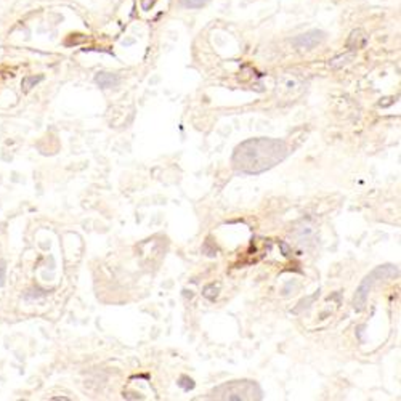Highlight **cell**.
<instances>
[{"label":"cell","instance_id":"cell-9","mask_svg":"<svg viewBox=\"0 0 401 401\" xmlns=\"http://www.w3.org/2000/svg\"><path fill=\"white\" fill-rule=\"evenodd\" d=\"M177 385H178L180 388H183L185 392H189V390H193V388H194V380H193L191 377H188V376H182V377L178 379Z\"/></svg>","mask_w":401,"mask_h":401},{"label":"cell","instance_id":"cell-10","mask_svg":"<svg viewBox=\"0 0 401 401\" xmlns=\"http://www.w3.org/2000/svg\"><path fill=\"white\" fill-rule=\"evenodd\" d=\"M48 292L47 290H42V289H39V287H36V289H31V290H27V292L24 294V298L26 300H34V298H40V297H45Z\"/></svg>","mask_w":401,"mask_h":401},{"label":"cell","instance_id":"cell-4","mask_svg":"<svg viewBox=\"0 0 401 401\" xmlns=\"http://www.w3.org/2000/svg\"><path fill=\"white\" fill-rule=\"evenodd\" d=\"M326 39V32L319 31V29H313V31H308L305 34H300L295 39H292V45L295 48H305V50H312L318 44H321Z\"/></svg>","mask_w":401,"mask_h":401},{"label":"cell","instance_id":"cell-11","mask_svg":"<svg viewBox=\"0 0 401 401\" xmlns=\"http://www.w3.org/2000/svg\"><path fill=\"white\" fill-rule=\"evenodd\" d=\"M209 0H180V4H182L185 8H201L204 7Z\"/></svg>","mask_w":401,"mask_h":401},{"label":"cell","instance_id":"cell-7","mask_svg":"<svg viewBox=\"0 0 401 401\" xmlns=\"http://www.w3.org/2000/svg\"><path fill=\"white\" fill-rule=\"evenodd\" d=\"M353 58H355V53H353V52H348V53H344V55H340V56L332 58V59H330V61H329V66L332 68V69H339V68H342V66L348 64Z\"/></svg>","mask_w":401,"mask_h":401},{"label":"cell","instance_id":"cell-8","mask_svg":"<svg viewBox=\"0 0 401 401\" xmlns=\"http://www.w3.org/2000/svg\"><path fill=\"white\" fill-rule=\"evenodd\" d=\"M42 80H44V76H27V77H24L23 82H21L23 90L24 92H29V90H31L32 87H36L39 82H42Z\"/></svg>","mask_w":401,"mask_h":401},{"label":"cell","instance_id":"cell-12","mask_svg":"<svg viewBox=\"0 0 401 401\" xmlns=\"http://www.w3.org/2000/svg\"><path fill=\"white\" fill-rule=\"evenodd\" d=\"M5 273H7V266L2 262V263H0V287H2L4 283H5Z\"/></svg>","mask_w":401,"mask_h":401},{"label":"cell","instance_id":"cell-1","mask_svg":"<svg viewBox=\"0 0 401 401\" xmlns=\"http://www.w3.org/2000/svg\"><path fill=\"white\" fill-rule=\"evenodd\" d=\"M289 156L286 142L278 138H249L239 143L231 156V164L238 174L260 175L276 167Z\"/></svg>","mask_w":401,"mask_h":401},{"label":"cell","instance_id":"cell-13","mask_svg":"<svg viewBox=\"0 0 401 401\" xmlns=\"http://www.w3.org/2000/svg\"><path fill=\"white\" fill-rule=\"evenodd\" d=\"M52 399H56V401H69V398H66V396H55Z\"/></svg>","mask_w":401,"mask_h":401},{"label":"cell","instance_id":"cell-2","mask_svg":"<svg viewBox=\"0 0 401 401\" xmlns=\"http://www.w3.org/2000/svg\"><path fill=\"white\" fill-rule=\"evenodd\" d=\"M210 398L244 401V399H262V390L252 380H233L218 385Z\"/></svg>","mask_w":401,"mask_h":401},{"label":"cell","instance_id":"cell-3","mask_svg":"<svg viewBox=\"0 0 401 401\" xmlns=\"http://www.w3.org/2000/svg\"><path fill=\"white\" fill-rule=\"evenodd\" d=\"M398 276H399V270L396 265H380V266L374 268L373 272L361 281V284L358 286L355 298H353V308L356 310V312H363L364 307H366L367 295L371 292V289L374 287V284H377L379 281L393 279Z\"/></svg>","mask_w":401,"mask_h":401},{"label":"cell","instance_id":"cell-5","mask_svg":"<svg viewBox=\"0 0 401 401\" xmlns=\"http://www.w3.org/2000/svg\"><path fill=\"white\" fill-rule=\"evenodd\" d=\"M367 42V36L364 31H361V29H355V31L350 34L348 37V48L350 50H358V48H363Z\"/></svg>","mask_w":401,"mask_h":401},{"label":"cell","instance_id":"cell-6","mask_svg":"<svg viewBox=\"0 0 401 401\" xmlns=\"http://www.w3.org/2000/svg\"><path fill=\"white\" fill-rule=\"evenodd\" d=\"M95 82L102 88H113L119 84V77L111 73H98L95 76Z\"/></svg>","mask_w":401,"mask_h":401}]
</instances>
